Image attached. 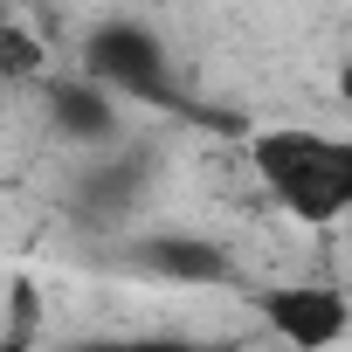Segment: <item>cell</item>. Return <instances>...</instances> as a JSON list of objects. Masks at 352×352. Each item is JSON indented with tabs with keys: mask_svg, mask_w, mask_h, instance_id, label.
<instances>
[{
	"mask_svg": "<svg viewBox=\"0 0 352 352\" xmlns=\"http://www.w3.org/2000/svg\"><path fill=\"white\" fill-rule=\"evenodd\" d=\"M131 270L159 276V283H235V256L208 235H180V228H166V235H145L131 249Z\"/></svg>",
	"mask_w": 352,
	"mask_h": 352,
	"instance_id": "cell-5",
	"label": "cell"
},
{
	"mask_svg": "<svg viewBox=\"0 0 352 352\" xmlns=\"http://www.w3.org/2000/svg\"><path fill=\"white\" fill-rule=\"evenodd\" d=\"M83 76H97L104 90L138 97V104H152V111H180V104H187L159 28L124 21V14H118V21H97V28L83 35Z\"/></svg>",
	"mask_w": 352,
	"mask_h": 352,
	"instance_id": "cell-2",
	"label": "cell"
},
{
	"mask_svg": "<svg viewBox=\"0 0 352 352\" xmlns=\"http://www.w3.org/2000/svg\"><path fill=\"white\" fill-rule=\"evenodd\" d=\"M338 104H345V111H352V56H345V63H338Z\"/></svg>",
	"mask_w": 352,
	"mask_h": 352,
	"instance_id": "cell-10",
	"label": "cell"
},
{
	"mask_svg": "<svg viewBox=\"0 0 352 352\" xmlns=\"http://www.w3.org/2000/svg\"><path fill=\"white\" fill-rule=\"evenodd\" d=\"M42 104H49V124H56L69 145H83V152H104V145H118V131H124L118 90H104L97 76H49V83H42Z\"/></svg>",
	"mask_w": 352,
	"mask_h": 352,
	"instance_id": "cell-4",
	"label": "cell"
},
{
	"mask_svg": "<svg viewBox=\"0 0 352 352\" xmlns=\"http://www.w3.org/2000/svg\"><path fill=\"white\" fill-rule=\"evenodd\" d=\"M35 324H42V290H35V276H14L8 283V338H0V352H28Z\"/></svg>",
	"mask_w": 352,
	"mask_h": 352,
	"instance_id": "cell-8",
	"label": "cell"
},
{
	"mask_svg": "<svg viewBox=\"0 0 352 352\" xmlns=\"http://www.w3.org/2000/svg\"><path fill=\"white\" fill-rule=\"evenodd\" d=\"M138 187H145V166L138 159H90V173L69 187V214L90 221V228H111L138 208Z\"/></svg>",
	"mask_w": 352,
	"mask_h": 352,
	"instance_id": "cell-6",
	"label": "cell"
},
{
	"mask_svg": "<svg viewBox=\"0 0 352 352\" xmlns=\"http://www.w3.org/2000/svg\"><path fill=\"white\" fill-rule=\"evenodd\" d=\"M249 304H256V318H263L283 345H297V352H331V345L352 331V297H345L338 283H311V276H297V283H263Z\"/></svg>",
	"mask_w": 352,
	"mask_h": 352,
	"instance_id": "cell-3",
	"label": "cell"
},
{
	"mask_svg": "<svg viewBox=\"0 0 352 352\" xmlns=\"http://www.w3.org/2000/svg\"><path fill=\"white\" fill-rule=\"evenodd\" d=\"M69 352H208L201 338H166V331H131V338H76Z\"/></svg>",
	"mask_w": 352,
	"mask_h": 352,
	"instance_id": "cell-9",
	"label": "cell"
},
{
	"mask_svg": "<svg viewBox=\"0 0 352 352\" xmlns=\"http://www.w3.org/2000/svg\"><path fill=\"white\" fill-rule=\"evenodd\" d=\"M249 166H256L263 194L283 214L311 221V228L352 214V138H338V131H311V124L256 131L249 138Z\"/></svg>",
	"mask_w": 352,
	"mask_h": 352,
	"instance_id": "cell-1",
	"label": "cell"
},
{
	"mask_svg": "<svg viewBox=\"0 0 352 352\" xmlns=\"http://www.w3.org/2000/svg\"><path fill=\"white\" fill-rule=\"evenodd\" d=\"M42 69H49V49L35 42V28L0 21V83H42Z\"/></svg>",
	"mask_w": 352,
	"mask_h": 352,
	"instance_id": "cell-7",
	"label": "cell"
}]
</instances>
